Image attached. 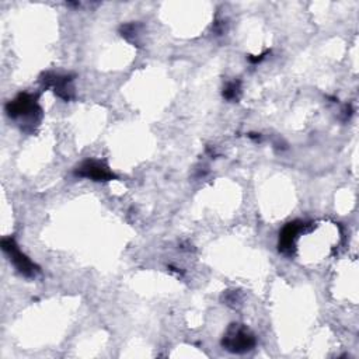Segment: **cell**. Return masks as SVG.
<instances>
[{
  "instance_id": "3",
  "label": "cell",
  "mask_w": 359,
  "mask_h": 359,
  "mask_svg": "<svg viewBox=\"0 0 359 359\" xmlns=\"http://www.w3.org/2000/svg\"><path fill=\"white\" fill-rule=\"evenodd\" d=\"M2 249L5 250V253L9 254L10 261L19 269L20 274L26 277H35V274L39 271L38 266L26 254L20 251L19 246L12 237L2 240Z\"/></svg>"
},
{
  "instance_id": "5",
  "label": "cell",
  "mask_w": 359,
  "mask_h": 359,
  "mask_svg": "<svg viewBox=\"0 0 359 359\" xmlns=\"http://www.w3.org/2000/svg\"><path fill=\"white\" fill-rule=\"evenodd\" d=\"M43 83L52 87L55 95H58L61 99L64 100H70L72 97V79L70 76H62V75H58V73H47L43 76Z\"/></svg>"
},
{
  "instance_id": "7",
  "label": "cell",
  "mask_w": 359,
  "mask_h": 359,
  "mask_svg": "<svg viewBox=\"0 0 359 359\" xmlns=\"http://www.w3.org/2000/svg\"><path fill=\"white\" fill-rule=\"evenodd\" d=\"M239 96H240V83L236 80L228 83L223 90V97L231 101H235L239 99Z\"/></svg>"
},
{
  "instance_id": "4",
  "label": "cell",
  "mask_w": 359,
  "mask_h": 359,
  "mask_svg": "<svg viewBox=\"0 0 359 359\" xmlns=\"http://www.w3.org/2000/svg\"><path fill=\"white\" fill-rule=\"evenodd\" d=\"M76 175L95 180V182H108V180L114 178L113 171L103 162H99L95 159H88V160L83 162L76 168Z\"/></svg>"
},
{
  "instance_id": "2",
  "label": "cell",
  "mask_w": 359,
  "mask_h": 359,
  "mask_svg": "<svg viewBox=\"0 0 359 359\" xmlns=\"http://www.w3.org/2000/svg\"><path fill=\"white\" fill-rule=\"evenodd\" d=\"M6 111L9 117L12 118H30L37 119V115H39L41 108L37 103V97L32 95H20L13 101H10L6 106Z\"/></svg>"
},
{
  "instance_id": "6",
  "label": "cell",
  "mask_w": 359,
  "mask_h": 359,
  "mask_svg": "<svg viewBox=\"0 0 359 359\" xmlns=\"http://www.w3.org/2000/svg\"><path fill=\"white\" fill-rule=\"evenodd\" d=\"M304 223L302 222H291L282 229L280 235V250L285 254H291L295 247V240L299 235V232L303 229Z\"/></svg>"
},
{
  "instance_id": "1",
  "label": "cell",
  "mask_w": 359,
  "mask_h": 359,
  "mask_svg": "<svg viewBox=\"0 0 359 359\" xmlns=\"http://www.w3.org/2000/svg\"><path fill=\"white\" fill-rule=\"evenodd\" d=\"M222 345L233 353H244L254 348L255 337L244 324H231L222 338Z\"/></svg>"
}]
</instances>
